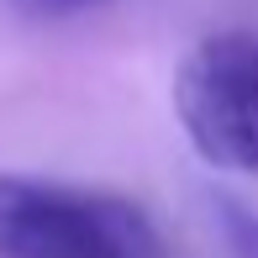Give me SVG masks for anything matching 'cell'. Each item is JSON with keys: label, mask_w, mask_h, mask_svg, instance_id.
<instances>
[{"label": "cell", "mask_w": 258, "mask_h": 258, "mask_svg": "<svg viewBox=\"0 0 258 258\" xmlns=\"http://www.w3.org/2000/svg\"><path fill=\"white\" fill-rule=\"evenodd\" d=\"M174 111L190 148L216 169L258 174V32H216L184 53Z\"/></svg>", "instance_id": "2"}, {"label": "cell", "mask_w": 258, "mask_h": 258, "mask_svg": "<svg viewBox=\"0 0 258 258\" xmlns=\"http://www.w3.org/2000/svg\"><path fill=\"white\" fill-rule=\"evenodd\" d=\"M158 232L132 201L85 184L0 174V258H153Z\"/></svg>", "instance_id": "1"}, {"label": "cell", "mask_w": 258, "mask_h": 258, "mask_svg": "<svg viewBox=\"0 0 258 258\" xmlns=\"http://www.w3.org/2000/svg\"><path fill=\"white\" fill-rule=\"evenodd\" d=\"M221 227H227V242L237 258H258V216L248 206H221Z\"/></svg>", "instance_id": "3"}, {"label": "cell", "mask_w": 258, "mask_h": 258, "mask_svg": "<svg viewBox=\"0 0 258 258\" xmlns=\"http://www.w3.org/2000/svg\"><path fill=\"white\" fill-rule=\"evenodd\" d=\"M6 6L27 11V16H74V11H90L100 0H6Z\"/></svg>", "instance_id": "4"}]
</instances>
